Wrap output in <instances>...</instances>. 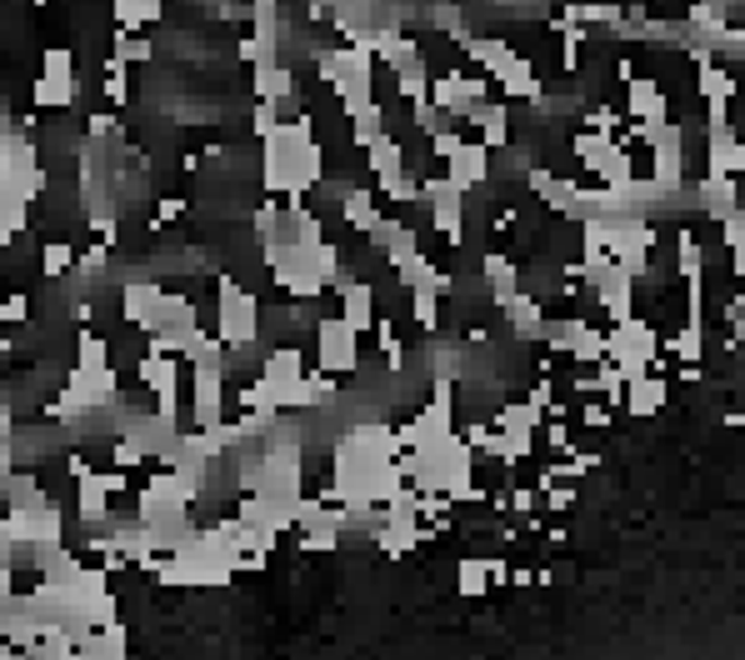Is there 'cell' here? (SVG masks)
Segmentation results:
<instances>
[{
  "label": "cell",
  "mask_w": 745,
  "mask_h": 660,
  "mask_svg": "<svg viewBox=\"0 0 745 660\" xmlns=\"http://www.w3.org/2000/svg\"><path fill=\"white\" fill-rule=\"evenodd\" d=\"M456 591H460V601H481V595L491 591L485 556H460V560H456Z\"/></svg>",
  "instance_id": "obj_2"
},
{
  "label": "cell",
  "mask_w": 745,
  "mask_h": 660,
  "mask_svg": "<svg viewBox=\"0 0 745 660\" xmlns=\"http://www.w3.org/2000/svg\"><path fill=\"white\" fill-rule=\"evenodd\" d=\"M665 401H671V385H665V375L645 371V375H635V381H626V401H620V406L631 410V416L651 420V416H661V410H665Z\"/></svg>",
  "instance_id": "obj_1"
}]
</instances>
